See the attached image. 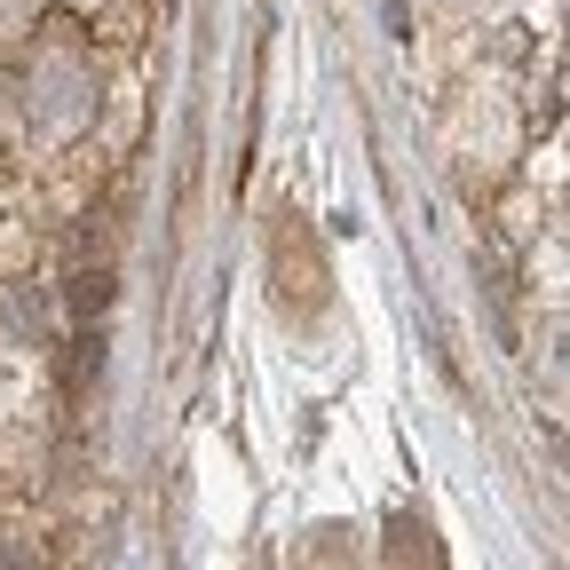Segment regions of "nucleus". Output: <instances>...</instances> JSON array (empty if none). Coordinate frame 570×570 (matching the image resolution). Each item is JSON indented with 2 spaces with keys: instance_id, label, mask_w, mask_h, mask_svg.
I'll use <instances>...</instances> for the list:
<instances>
[]
</instances>
